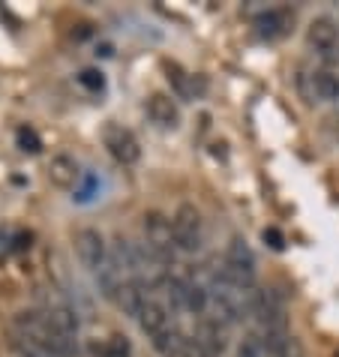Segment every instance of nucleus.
I'll use <instances>...</instances> for the list:
<instances>
[{
  "label": "nucleus",
  "instance_id": "obj_1",
  "mask_svg": "<svg viewBox=\"0 0 339 357\" xmlns=\"http://www.w3.org/2000/svg\"><path fill=\"white\" fill-rule=\"evenodd\" d=\"M13 331L22 333V336H31V340L43 345L52 357H75L78 354V336L61 333L52 321H48L45 312H36V310L18 312L13 319Z\"/></svg>",
  "mask_w": 339,
  "mask_h": 357
},
{
  "label": "nucleus",
  "instance_id": "obj_2",
  "mask_svg": "<svg viewBox=\"0 0 339 357\" xmlns=\"http://www.w3.org/2000/svg\"><path fill=\"white\" fill-rule=\"evenodd\" d=\"M219 276H225L232 285L237 289H255V255L253 250L246 246V241L241 237H232L225 250V259H223V267H219Z\"/></svg>",
  "mask_w": 339,
  "mask_h": 357
},
{
  "label": "nucleus",
  "instance_id": "obj_3",
  "mask_svg": "<svg viewBox=\"0 0 339 357\" xmlns=\"http://www.w3.org/2000/svg\"><path fill=\"white\" fill-rule=\"evenodd\" d=\"M144 246L151 250L168 271L174 261V234H172V220L159 211H147L144 213Z\"/></svg>",
  "mask_w": 339,
  "mask_h": 357
},
{
  "label": "nucleus",
  "instance_id": "obj_4",
  "mask_svg": "<svg viewBox=\"0 0 339 357\" xmlns=\"http://www.w3.org/2000/svg\"><path fill=\"white\" fill-rule=\"evenodd\" d=\"M297 87H301L306 102H333V99H339V73L327 63L303 69L297 75Z\"/></svg>",
  "mask_w": 339,
  "mask_h": 357
},
{
  "label": "nucleus",
  "instance_id": "obj_5",
  "mask_svg": "<svg viewBox=\"0 0 339 357\" xmlns=\"http://www.w3.org/2000/svg\"><path fill=\"white\" fill-rule=\"evenodd\" d=\"M172 234H174V246L181 252H198L202 250V213L195 204H181L172 216Z\"/></svg>",
  "mask_w": 339,
  "mask_h": 357
},
{
  "label": "nucleus",
  "instance_id": "obj_6",
  "mask_svg": "<svg viewBox=\"0 0 339 357\" xmlns=\"http://www.w3.org/2000/svg\"><path fill=\"white\" fill-rule=\"evenodd\" d=\"M103 144L105 151L112 153V160L117 165H135L142 160V144H138V138L133 130H126L121 123H108L105 132H103Z\"/></svg>",
  "mask_w": 339,
  "mask_h": 357
},
{
  "label": "nucleus",
  "instance_id": "obj_7",
  "mask_svg": "<svg viewBox=\"0 0 339 357\" xmlns=\"http://www.w3.org/2000/svg\"><path fill=\"white\" fill-rule=\"evenodd\" d=\"M75 252L91 273L103 271L108 255H112V250H108V243H105V237H103L99 228H82V231L75 234Z\"/></svg>",
  "mask_w": 339,
  "mask_h": 357
},
{
  "label": "nucleus",
  "instance_id": "obj_8",
  "mask_svg": "<svg viewBox=\"0 0 339 357\" xmlns=\"http://www.w3.org/2000/svg\"><path fill=\"white\" fill-rule=\"evenodd\" d=\"M306 45L315 48L322 57H331L339 45V27H336L333 18H327V15L312 18L306 27Z\"/></svg>",
  "mask_w": 339,
  "mask_h": 357
},
{
  "label": "nucleus",
  "instance_id": "obj_9",
  "mask_svg": "<svg viewBox=\"0 0 339 357\" xmlns=\"http://www.w3.org/2000/svg\"><path fill=\"white\" fill-rule=\"evenodd\" d=\"M138 324H142V331L153 340V345L159 340H165V336L174 331V327H172V315H168L165 306L159 301H153V297L144 303V310L138 312Z\"/></svg>",
  "mask_w": 339,
  "mask_h": 357
},
{
  "label": "nucleus",
  "instance_id": "obj_10",
  "mask_svg": "<svg viewBox=\"0 0 339 357\" xmlns=\"http://www.w3.org/2000/svg\"><path fill=\"white\" fill-rule=\"evenodd\" d=\"M147 114L159 130H177V123H181V108L168 93H153L147 99Z\"/></svg>",
  "mask_w": 339,
  "mask_h": 357
},
{
  "label": "nucleus",
  "instance_id": "obj_11",
  "mask_svg": "<svg viewBox=\"0 0 339 357\" xmlns=\"http://www.w3.org/2000/svg\"><path fill=\"white\" fill-rule=\"evenodd\" d=\"M294 22V13H288V9H264L262 15H255V31L258 36H264V39H279V36H285L288 33V27H292Z\"/></svg>",
  "mask_w": 339,
  "mask_h": 357
},
{
  "label": "nucleus",
  "instance_id": "obj_12",
  "mask_svg": "<svg viewBox=\"0 0 339 357\" xmlns=\"http://www.w3.org/2000/svg\"><path fill=\"white\" fill-rule=\"evenodd\" d=\"M151 301V289L142 282V280H126L123 282V289L121 294H117V306L126 312V315H133V319H138V312L144 310V303Z\"/></svg>",
  "mask_w": 339,
  "mask_h": 357
},
{
  "label": "nucleus",
  "instance_id": "obj_13",
  "mask_svg": "<svg viewBox=\"0 0 339 357\" xmlns=\"http://www.w3.org/2000/svg\"><path fill=\"white\" fill-rule=\"evenodd\" d=\"M48 177H52V183L61 186V190H73V186H78V181H82V168H78V162L69 153H57L52 165H48Z\"/></svg>",
  "mask_w": 339,
  "mask_h": 357
},
{
  "label": "nucleus",
  "instance_id": "obj_14",
  "mask_svg": "<svg viewBox=\"0 0 339 357\" xmlns=\"http://www.w3.org/2000/svg\"><path fill=\"white\" fill-rule=\"evenodd\" d=\"M129 280L126 271L121 267V261L114 259V255H108L105 267L96 273V282H99V291H103V297H108V301H117V294H121L123 282Z\"/></svg>",
  "mask_w": 339,
  "mask_h": 357
},
{
  "label": "nucleus",
  "instance_id": "obj_15",
  "mask_svg": "<svg viewBox=\"0 0 339 357\" xmlns=\"http://www.w3.org/2000/svg\"><path fill=\"white\" fill-rule=\"evenodd\" d=\"M156 351L163 354V357H195L193 340H189L186 333H181V331H172L165 340H159L156 342Z\"/></svg>",
  "mask_w": 339,
  "mask_h": 357
},
{
  "label": "nucleus",
  "instance_id": "obj_16",
  "mask_svg": "<svg viewBox=\"0 0 339 357\" xmlns=\"http://www.w3.org/2000/svg\"><path fill=\"white\" fill-rule=\"evenodd\" d=\"M93 354L96 357H133V342L123 333H112L108 340L93 345Z\"/></svg>",
  "mask_w": 339,
  "mask_h": 357
},
{
  "label": "nucleus",
  "instance_id": "obj_17",
  "mask_svg": "<svg viewBox=\"0 0 339 357\" xmlns=\"http://www.w3.org/2000/svg\"><path fill=\"white\" fill-rule=\"evenodd\" d=\"M9 342H13V351L18 357H52V354L43 349V345L33 342L31 336H22V333H15V331H13V340H9Z\"/></svg>",
  "mask_w": 339,
  "mask_h": 357
},
{
  "label": "nucleus",
  "instance_id": "obj_18",
  "mask_svg": "<svg viewBox=\"0 0 339 357\" xmlns=\"http://www.w3.org/2000/svg\"><path fill=\"white\" fill-rule=\"evenodd\" d=\"M264 340H262V333L253 331V333H246L241 345H237V357H264Z\"/></svg>",
  "mask_w": 339,
  "mask_h": 357
},
{
  "label": "nucleus",
  "instance_id": "obj_19",
  "mask_svg": "<svg viewBox=\"0 0 339 357\" xmlns=\"http://www.w3.org/2000/svg\"><path fill=\"white\" fill-rule=\"evenodd\" d=\"M15 138H18V147H22L24 153H39L43 151V142H39V135L31 130V126H22V130L15 132Z\"/></svg>",
  "mask_w": 339,
  "mask_h": 357
},
{
  "label": "nucleus",
  "instance_id": "obj_20",
  "mask_svg": "<svg viewBox=\"0 0 339 357\" xmlns=\"http://www.w3.org/2000/svg\"><path fill=\"white\" fill-rule=\"evenodd\" d=\"M78 82H82V87H87V91H103L105 87V78H103V73H96V69H84L82 75H78Z\"/></svg>",
  "mask_w": 339,
  "mask_h": 357
},
{
  "label": "nucleus",
  "instance_id": "obj_21",
  "mask_svg": "<svg viewBox=\"0 0 339 357\" xmlns=\"http://www.w3.org/2000/svg\"><path fill=\"white\" fill-rule=\"evenodd\" d=\"M264 241H271L273 250H282V234H279L276 228H267V231H264Z\"/></svg>",
  "mask_w": 339,
  "mask_h": 357
},
{
  "label": "nucleus",
  "instance_id": "obj_22",
  "mask_svg": "<svg viewBox=\"0 0 339 357\" xmlns=\"http://www.w3.org/2000/svg\"><path fill=\"white\" fill-rule=\"evenodd\" d=\"M195 357H223V354H213V351H202V349H195Z\"/></svg>",
  "mask_w": 339,
  "mask_h": 357
},
{
  "label": "nucleus",
  "instance_id": "obj_23",
  "mask_svg": "<svg viewBox=\"0 0 339 357\" xmlns=\"http://www.w3.org/2000/svg\"><path fill=\"white\" fill-rule=\"evenodd\" d=\"M333 132H336V138H339V117H336V126H333Z\"/></svg>",
  "mask_w": 339,
  "mask_h": 357
}]
</instances>
